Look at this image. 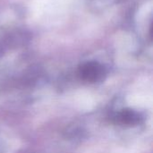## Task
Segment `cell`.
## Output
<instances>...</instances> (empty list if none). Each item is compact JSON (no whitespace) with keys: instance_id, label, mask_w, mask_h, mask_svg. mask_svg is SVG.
Here are the masks:
<instances>
[{"instance_id":"obj_2","label":"cell","mask_w":153,"mask_h":153,"mask_svg":"<svg viewBox=\"0 0 153 153\" xmlns=\"http://www.w3.org/2000/svg\"><path fill=\"white\" fill-rule=\"evenodd\" d=\"M117 120L121 124L132 126V125H137L141 120V117L137 112L134 110L126 109L117 115Z\"/></svg>"},{"instance_id":"obj_1","label":"cell","mask_w":153,"mask_h":153,"mask_svg":"<svg viewBox=\"0 0 153 153\" xmlns=\"http://www.w3.org/2000/svg\"><path fill=\"white\" fill-rule=\"evenodd\" d=\"M79 74L83 81L93 83L104 79L106 69L101 64L96 61H89L80 66Z\"/></svg>"}]
</instances>
